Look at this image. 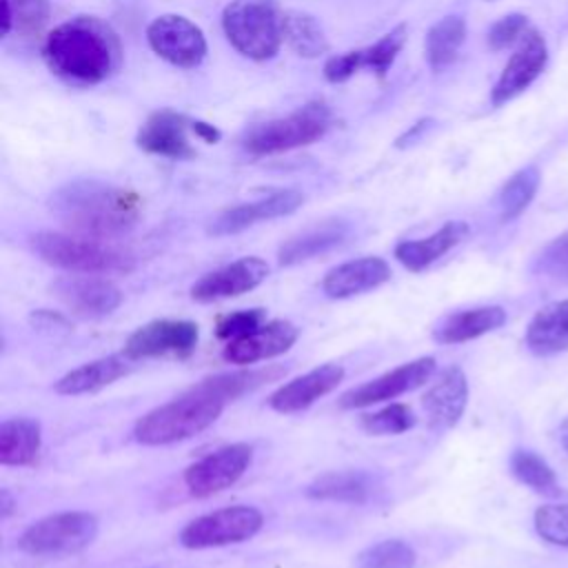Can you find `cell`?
<instances>
[{"mask_svg": "<svg viewBox=\"0 0 568 568\" xmlns=\"http://www.w3.org/2000/svg\"><path fill=\"white\" fill-rule=\"evenodd\" d=\"M42 55L60 80L75 87H91L118 71L122 47L104 20L75 16L47 33Z\"/></svg>", "mask_w": 568, "mask_h": 568, "instance_id": "cell-1", "label": "cell"}, {"mask_svg": "<svg viewBox=\"0 0 568 568\" xmlns=\"http://www.w3.org/2000/svg\"><path fill=\"white\" fill-rule=\"evenodd\" d=\"M51 209L80 235L111 237L135 226L142 200L124 186L100 180H73L51 195Z\"/></svg>", "mask_w": 568, "mask_h": 568, "instance_id": "cell-2", "label": "cell"}, {"mask_svg": "<svg viewBox=\"0 0 568 568\" xmlns=\"http://www.w3.org/2000/svg\"><path fill=\"white\" fill-rule=\"evenodd\" d=\"M231 399L222 393L215 377H204L171 402L144 413L135 426L133 437L144 446H164L189 439L209 428Z\"/></svg>", "mask_w": 568, "mask_h": 568, "instance_id": "cell-3", "label": "cell"}, {"mask_svg": "<svg viewBox=\"0 0 568 568\" xmlns=\"http://www.w3.org/2000/svg\"><path fill=\"white\" fill-rule=\"evenodd\" d=\"M284 16L277 0H231L222 11V29L237 53L262 62L284 42Z\"/></svg>", "mask_w": 568, "mask_h": 568, "instance_id": "cell-4", "label": "cell"}, {"mask_svg": "<svg viewBox=\"0 0 568 568\" xmlns=\"http://www.w3.org/2000/svg\"><path fill=\"white\" fill-rule=\"evenodd\" d=\"M33 253L58 268L75 273H129L133 268V257L111 244L100 242V237L69 235L58 231H40L31 235Z\"/></svg>", "mask_w": 568, "mask_h": 568, "instance_id": "cell-5", "label": "cell"}, {"mask_svg": "<svg viewBox=\"0 0 568 568\" xmlns=\"http://www.w3.org/2000/svg\"><path fill=\"white\" fill-rule=\"evenodd\" d=\"M331 124H333L331 109L324 102L313 100L284 118H275L253 126L244 135V149L255 158L284 153L297 146L313 144L315 140L324 138Z\"/></svg>", "mask_w": 568, "mask_h": 568, "instance_id": "cell-6", "label": "cell"}, {"mask_svg": "<svg viewBox=\"0 0 568 568\" xmlns=\"http://www.w3.org/2000/svg\"><path fill=\"white\" fill-rule=\"evenodd\" d=\"M98 535V517L87 510L53 513L31 524L18 548L33 557H69L84 550Z\"/></svg>", "mask_w": 568, "mask_h": 568, "instance_id": "cell-7", "label": "cell"}, {"mask_svg": "<svg viewBox=\"0 0 568 568\" xmlns=\"http://www.w3.org/2000/svg\"><path fill=\"white\" fill-rule=\"evenodd\" d=\"M264 515L253 506H229L189 521L180 532V544L191 550L240 544L260 532Z\"/></svg>", "mask_w": 568, "mask_h": 568, "instance_id": "cell-8", "label": "cell"}, {"mask_svg": "<svg viewBox=\"0 0 568 568\" xmlns=\"http://www.w3.org/2000/svg\"><path fill=\"white\" fill-rule=\"evenodd\" d=\"M251 459H253V448L248 444L244 442L226 444L209 453L206 457L197 459L195 464L186 466V470L182 473L184 486L197 499L211 497L233 486L251 466Z\"/></svg>", "mask_w": 568, "mask_h": 568, "instance_id": "cell-9", "label": "cell"}, {"mask_svg": "<svg viewBox=\"0 0 568 568\" xmlns=\"http://www.w3.org/2000/svg\"><path fill=\"white\" fill-rule=\"evenodd\" d=\"M149 47L169 64L180 69L197 67L206 55L202 29L184 16L164 13L146 27Z\"/></svg>", "mask_w": 568, "mask_h": 568, "instance_id": "cell-10", "label": "cell"}, {"mask_svg": "<svg viewBox=\"0 0 568 568\" xmlns=\"http://www.w3.org/2000/svg\"><path fill=\"white\" fill-rule=\"evenodd\" d=\"M435 366H437L435 357H430V355L406 362L375 379H368V382L346 390L339 397V406L342 408H364V406H371L377 402L395 399L408 390L424 386L433 377Z\"/></svg>", "mask_w": 568, "mask_h": 568, "instance_id": "cell-11", "label": "cell"}, {"mask_svg": "<svg viewBox=\"0 0 568 568\" xmlns=\"http://www.w3.org/2000/svg\"><path fill=\"white\" fill-rule=\"evenodd\" d=\"M200 337L197 324L189 320H153L133 331L122 348L129 359H146L160 355H186Z\"/></svg>", "mask_w": 568, "mask_h": 568, "instance_id": "cell-12", "label": "cell"}, {"mask_svg": "<svg viewBox=\"0 0 568 568\" xmlns=\"http://www.w3.org/2000/svg\"><path fill=\"white\" fill-rule=\"evenodd\" d=\"M548 47L544 36L537 29H528L517 42L515 53L506 62L499 80L493 87L490 102L493 106H501L524 93L546 69Z\"/></svg>", "mask_w": 568, "mask_h": 568, "instance_id": "cell-13", "label": "cell"}, {"mask_svg": "<svg viewBox=\"0 0 568 568\" xmlns=\"http://www.w3.org/2000/svg\"><path fill=\"white\" fill-rule=\"evenodd\" d=\"M268 275V264L257 257V255H246L240 257L222 268H215L206 275H202L193 286H191V297L195 302H215V300H226V297H237L242 293L253 291L260 286Z\"/></svg>", "mask_w": 568, "mask_h": 568, "instance_id": "cell-14", "label": "cell"}, {"mask_svg": "<svg viewBox=\"0 0 568 568\" xmlns=\"http://www.w3.org/2000/svg\"><path fill=\"white\" fill-rule=\"evenodd\" d=\"M191 122L186 115L162 109L146 118V122L138 131V146L144 153L169 158V160H191L195 155V149L189 142L186 131L191 129Z\"/></svg>", "mask_w": 568, "mask_h": 568, "instance_id": "cell-15", "label": "cell"}, {"mask_svg": "<svg viewBox=\"0 0 568 568\" xmlns=\"http://www.w3.org/2000/svg\"><path fill=\"white\" fill-rule=\"evenodd\" d=\"M304 202V195L295 189H282L275 193H268L266 197H260L255 202H246V204H237L231 206L226 211H222L209 226L211 235H233L240 233L257 222H266V220H275L282 215H291L293 211H297Z\"/></svg>", "mask_w": 568, "mask_h": 568, "instance_id": "cell-16", "label": "cell"}, {"mask_svg": "<svg viewBox=\"0 0 568 568\" xmlns=\"http://www.w3.org/2000/svg\"><path fill=\"white\" fill-rule=\"evenodd\" d=\"M55 293L73 315L87 320L104 317L122 304V291L113 282L87 273L58 280Z\"/></svg>", "mask_w": 568, "mask_h": 568, "instance_id": "cell-17", "label": "cell"}, {"mask_svg": "<svg viewBox=\"0 0 568 568\" xmlns=\"http://www.w3.org/2000/svg\"><path fill=\"white\" fill-rule=\"evenodd\" d=\"M297 337H300V328L293 322L271 320V322H264L257 331L244 337L231 339L224 346V359L237 366L271 359L286 353L297 342Z\"/></svg>", "mask_w": 568, "mask_h": 568, "instance_id": "cell-18", "label": "cell"}, {"mask_svg": "<svg viewBox=\"0 0 568 568\" xmlns=\"http://www.w3.org/2000/svg\"><path fill=\"white\" fill-rule=\"evenodd\" d=\"M342 379L344 368L339 364H322L273 390L268 395V406L277 413H300L335 390Z\"/></svg>", "mask_w": 568, "mask_h": 568, "instance_id": "cell-19", "label": "cell"}, {"mask_svg": "<svg viewBox=\"0 0 568 568\" xmlns=\"http://www.w3.org/2000/svg\"><path fill=\"white\" fill-rule=\"evenodd\" d=\"M388 280H390L388 262L375 255H366V257H357L339 266H333L322 280V291L331 300H346V297L373 291L386 284Z\"/></svg>", "mask_w": 568, "mask_h": 568, "instance_id": "cell-20", "label": "cell"}, {"mask_svg": "<svg viewBox=\"0 0 568 568\" xmlns=\"http://www.w3.org/2000/svg\"><path fill=\"white\" fill-rule=\"evenodd\" d=\"M422 404L430 417V424L437 428L455 426L468 404V379L462 368H446L437 382L424 393Z\"/></svg>", "mask_w": 568, "mask_h": 568, "instance_id": "cell-21", "label": "cell"}, {"mask_svg": "<svg viewBox=\"0 0 568 568\" xmlns=\"http://www.w3.org/2000/svg\"><path fill=\"white\" fill-rule=\"evenodd\" d=\"M468 233H470V226L464 220H450L428 237L399 242L395 246V257L408 271L419 273L433 262H437L442 255H446L450 248L462 244Z\"/></svg>", "mask_w": 568, "mask_h": 568, "instance_id": "cell-22", "label": "cell"}, {"mask_svg": "<svg viewBox=\"0 0 568 568\" xmlns=\"http://www.w3.org/2000/svg\"><path fill=\"white\" fill-rule=\"evenodd\" d=\"M524 342L537 357H550L568 351V300L541 306L526 326Z\"/></svg>", "mask_w": 568, "mask_h": 568, "instance_id": "cell-23", "label": "cell"}, {"mask_svg": "<svg viewBox=\"0 0 568 568\" xmlns=\"http://www.w3.org/2000/svg\"><path fill=\"white\" fill-rule=\"evenodd\" d=\"M504 324L506 311L501 306H475L444 317L442 324L433 331V337L439 344H462L497 331Z\"/></svg>", "mask_w": 568, "mask_h": 568, "instance_id": "cell-24", "label": "cell"}, {"mask_svg": "<svg viewBox=\"0 0 568 568\" xmlns=\"http://www.w3.org/2000/svg\"><path fill=\"white\" fill-rule=\"evenodd\" d=\"M131 359L124 355H109L100 357L93 362H87L67 375H62L55 384L53 390L58 395H84V393H95L115 379L124 377L131 371Z\"/></svg>", "mask_w": 568, "mask_h": 568, "instance_id": "cell-25", "label": "cell"}, {"mask_svg": "<svg viewBox=\"0 0 568 568\" xmlns=\"http://www.w3.org/2000/svg\"><path fill=\"white\" fill-rule=\"evenodd\" d=\"M42 446V428L38 419L11 417L0 424V464L29 466L38 459Z\"/></svg>", "mask_w": 568, "mask_h": 568, "instance_id": "cell-26", "label": "cell"}, {"mask_svg": "<svg viewBox=\"0 0 568 568\" xmlns=\"http://www.w3.org/2000/svg\"><path fill=\"white\" fill-rule=\"evenodd\" d=\"M348 235V226L342 220H331L324 222L315 229L304 231L297 237H291L288 242H284L277 251V262L282 266H291V264H300L306 262L311 257H317L322 253H328L331 248L339 246Z\"/></svg>", "mask_w": 568, "mask_h": 568, "instance_id": "cell-27", "label": "cell"}, {"mask_svg": "<svg viewBox=\"0 0 568 568\" xmlns=\"http://www.w3.org/2000/svg\"><path fill=\"white\" fill-rule=\"evenodd\" d=\"M371 493L368 475L359 470H331L320 475L308 488L306 495L324 501L342 504H364Z\"/></svg>", "mask_w": 568, "mask_h": 568, "instance_id": "cell-28", "label": "cell"}, {"mask_svg": "<svg viewBox=\"0 0 568 568\" xmlns=\"http://www.w3.org/2000/svg\"><path fill=\"white\" fill-rule=\"evenodd\" d=\"M466 40V22L459 16H446L437 20L426 33V60L433 71H442L457 60V53Z\"/></svg>", "mask_w": 568, "mask_h": 568, "instance_id": "cell-29", "label": "cell"}, {"mask_svg": "<svg viewBox=\"0 0 568 568\" xmlns=\"http://www.w3.org/2000/svg\"><path fill=\"white\" fill-rule=\"evenodd\" d=\"M51 16L49 0H2V36L38 38Z\"/></svg>", "mask_w": 568, "mask_h": 568, "instance_id": "cell-30", "label": "cell"}, {"mask_svg": "<svg viewBox=\"0 0 568 568\" xmlns=\"http://www.w3.org/2000/svg\"><path fill=\"white\" fill-rule=\"evenodd\" d=\"M541 182V173L535 164H528L524 169H519L517 173H513L499 195H497V209H499V220L501 222H510L515 217H519L528 204L532 202V197L537 195Z\"/></svg>", "mask_w": 568, "mask_h": 568, "instance_id": "cell-31", "label": "cell"}, {"mask_svg": "<svg viewBox=\"0 0 568 568\" xmlns=\"http://www.w3.org/2000/svg\"><path fill=\"white\" fill-rule=\"evenodd\" d=\"M284 40L302 58H317L328 51V40L320 22L304 11H286Z\"/></svg>", "mask_w": 568, "mask_h": 568, "instance_id": "cell-32", "label": "cell"}, {"mask_svg": "<svg viewBox=\"0 0 568 568\" xmlns=\"http://www.w3.org/2000/svg\"><path fill=\"white\" fill-rule=\"evenodd\" d=\"M508 464H510L513 477L519 484H524V486H528V488H532L537 493H555L557 490V475H555V470L535 450L517 448V450H513Z\"/></svg>", "mask_w": 568, "mask_h": 568, "instance_id": "cell-33", "label": "cell"}, {"mask_svg": "<svg viewBox=\"0 0 568 568\" xmlns=\"http://www.w3.org/2000/svg\"><path fill=\"white\" fill-rule=\"evenodd\" d=\"M417 555L402 539H384L355 557V568H415Z\"/></svg>", "mask_w": 568, "mask_h": 568, "instance_id": "cell-34", "label": "cell"}, {"mask_svg": "<svg viewBox=\"0 0 568 568\" xmlns=\"http://www.w3.org/2000/svg\"><path fill=\"white\" fill-rule=\"evenodd\" d=\"M408 29L406 24H397L395 29H390L388 33H384L375 44L362 49V62L364 69L375 71L379 78L386 75V71L393 67L397 53L402 51L404 42H406Z\"/></svg>", "mask_w": 568, "mask_h": 568, "instance_id": "cell-35", "label": "cell"}, {"mask_svg": "<svg viewBox=\"0 0 568 568\" xmlns=\"http://www.w3.org/2000/svg\"><path fill=\"white\" fill-rule=\"evenodd\" d=\"M532 273L555 282H568V231L539 248L532 260Z\"/></svg>", "mask_w": 568, "mask_h": 568, "instance_id": "cell-36", "label": "cell"}, {"mask_svg": "<svg viewBox=\"0 0 568 568\" xmlns=\"http://www.w3.org/2000/svg\"><path fill=\"white\" fill-rule=\"evenodd\" d=\"M532 524L544 541L568 548V501L539 506L532 515Z\"/></svg>", "mask_w": 568, "mask_h": 568, "instance_id": "cell-37", "label": "cell"}, {"mask_svg": "<svg viewBox=\"0 0 568 568\" xmlns=\"http://www.w3.org/2000/svg\"><path fill=\"white\" fill-rule=\"evenodd\" d=\"M415 426V415L406 404H390L362 417V428L371 435H399Z\"/></svg>", "mask_w": 568, "mask_h": 568, "instance_id": "cell-38", "label": "cell"}, {"mask_svg": "<svg viewBox=\"0 0 568 568\" xmlns=\"http://www.w3.org/2000/svg\"><path fill=\"white\" fill-rule=\"evenodd\" d=\"M264 324V311L262 308H251V311H235L229 313L224 317H220L217 326H215V335L220 339H237L244 337L253 331H257Z\"/></svg>", "mask_w": 568, "mask_h": 568, "instance_id": "cell-39", "label": "cell"}, {"mask_svg": "<svg viewBox=\"0 0 568 568\" xmlns=\"http://www.w3.org/2000/svg\"><path fill=\"white\" fill-rule=\"evenodd\" d=\"M528 29V18L524 13H508L488 29V47L493 51H504L517 44Z\"/></svg>", "mask_w": 568, "mask_h": 568, "instance_id": "cell-40", "label": "cell"}, {"mask_svg": "<svg viewBox=\"0 0 568 568\" xmlns=\"http://www.w3.org/2000/svg\"><path fill=\"white\" fill-rule=\"evenodd\" d=\"M362 69H364L362 49H353V51L328 58L326 64H324V78L328 82L337 84V82H346L351 75H355Z\"/></svg>", "mask_w": 568, "mask_h": 568, "instance_id": "cell-41", "label": "cell"}, {"mask_svg": "<svg viewBox=\"0 0 568 568\" xmlns=\"http://www.w3.org/2000/svg\"><path fill=\"white\" fill-rule=\"evenodd\" d=\"M31 326L38 328L40 333H47V335H55V333H69V322L64 315L60 313H53V311H47V308H40V311H33L31 317H29Z\"/></svg>", "mask_w": 568, "mask_h": 568, "instance_id": "cell-42", "label": "cell"}, {"mask_svg": "<svg viewBox=\"0 0 568 568\" xmlns=\"http://www.w3.org/2000/svg\"><path fill=\"white\" fill-rule=\"evenodd\" d=\"M191 131H193L200 140H204V142H209V144H213V142H217V140L222 138V133H220L213 124L202 122V120H193V122H191Z\"/></svg>", "mask_w": 568, "mask_h": 568, "instance_id": "cell-43", "label": "cell"}, {"mask_svg": "<svg viewBox=\"0 0 568 568\" xmlns=\"http://www.w3.org/2000/svg\"><path fill=\"white\" fill-rule=\"evenodd\" d=\"M430 124H433V120H430V118H428V120H419V122H417V124H413L404 135H399V138H397V146H406V144L415 142V140L419 138V133H424Z\"/></svg>", "mask_w": 568, "mask_h": 568, "instance_id": "cell-44", "label": "cell"}, {"mask_svg": "<svg viewBox=\"0 0 568 568\" xmlns=\"http://www.w3.org/2000/svg\"><path fill=\"white\" fill-rule=\"evenodd\" d=\"M11 513H13V499H11L9 490L2 488L0 490V515H2V519H7Z\"/></svg>", "mask_w": 568, "mask_h": 568, "instance_id": "cell-45", "label": "cell"}, {"mask_svg": "<svg viewBox=\"0 0 568 568\" xmlns=\"http://www.w3.org/2000/svg\"><path fill=\"white\" fill-rule=\"evenodd\" d=\"M557 437H559V444L564 450H568V417L559 424V430H557Z\"/></svg>", "mask_w": 568, "mask_h": 568, "instance_id": "cell-46", "label": "cell"}]
</instances>
